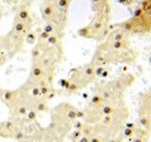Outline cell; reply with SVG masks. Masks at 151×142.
Masks as SVG:
<instances>
[{
    "label": "cell",
    "instance_id": "1",
    "mask_svg": "<svg viewBox=\"0 0 151 142\" xmlns=\"http://www.w3.org/2000/svg\"><path fill=\"white\" fill-rule=\"evenodd\" d=\"M128 33L146 34L151 32V0H141L132 18L118 24Z\"/></svg>",
    "mask_w": 151,
    "mask_h": 142
},
{
    "label": "cell",
    "instance_id": "2",
    "mask_svg": "<svg viewBox=\"0 0 151 142\" xmlns=\"http://www.w3.org/2000/svg\"><path fill=\"white\" fill-rule=\"evenodd\" d=\"M40 15L45 23L54 24L64 31L69 18V9H63L55 1H44L40 5Z\"/></svg>",
    "mask_w": 151,
    "mask_h": 142
},
{
    "label": "cell",
    "instance_id": "3",
    "mask_svg": "<svg viewBox=\"0 0 151 142\" xmlns=\"http://www.w3.org/2000/svg\"><path fill=\"white\" fill-rule=\"evenodd\" d=\"M110 30H111L110 21L101 19V18L94 16L93 19L87 25L83 26L78 30V34L83 38L94 40L99 43H101L106 40Z\"/></svg>",
    "mask_w": 151,
    "mask_h": 142
},
{
    "label": "cell",
    "instance_id": "4",
    "mask_svg": "<svg viewBox=\"0 0 151 142\" xmlns=\"http://www.w3.org/2000/svg\"><path fill=\"white\" fill-rule=\"evenodd\" d=\"M96 78L94 72V65L92 63H88L83 67L73 69L70 72V76L67 80L70 84H73L79 88V90L84 88L94 81Z\"/></svg>",
    "mask_w": 151,
    "mask_h": 142
},
{
    "label": "cell",
    "instance_id": "5",
    "mask_svg": "<svg viewBox=\"0 0 151 142\" xmlns=\"http://www.w3.org/2000/svg\"><path fill=\"white\" fill-rule=\"evenodd\" d=\"M94 16L104 20H111L112 7L109 0H90Z\"/></svg>",
    "mask_w": 151,
    "mask_h": 142
},
{
    "label": "cell",
    "instance_id": "6",
    "mask_svg": "<svg viewBox=\"0 0 151 142\" xmlns=\"http://www.w3.org/2000/svg\"><path fill=\"white\" fill-rule=\"evenodd\" d=\"M139 123L142 128L146 129L147 131H149L151 127V117L150 116H140L139 119Z\"/></svg>",
    "mask_w": 151,
    "mask_h": 142
},
{
    "label": "cell",
    "instance_id": "7",
    "mask_svg": "<svg viewBox=\"0 0 151 142\" xmlns=\"http://www.w3.org/2000/svg\"><path fill=\"white\" fill-rule=\"evenodd\" d=\"M17 96H18V92L12 91V90H5L2 94L3 100L6 101V102H13V101H15L17 99Z\"/></svg>",
    "mask_w": 151,
    "mask_h": 142
},
{
    "label": "cell",
    "instance_id": "8",
    "mask_svg": "<svg viewBox=\"0 0 151 142\" xmlns=\"http://www.w3.org/2000/svg\"><path fill=\"white\" fill-rule=\"evenodd\" d=\"M40 99H38V100L36 101L35 110L38 111V112H45V111H48V104H47L45 101L40 100Z\"/></svg>",
    "mask_w": 151,
    "mask_h": 142
},
{
    "label": "cell",
    "instance_id": "9",
    "mask_svg": "<svg viewBox=\"0 0 151 142\" xmlns=\"http://www.w3.org/2000/svg\"><path fill=\"white\" fill-rule=\"evenodd\" d=\"M25 41H26V43H27V44H30V45L35 44L36 41H37V34H35L33 31H31V30H30V31L26 34Z\"/></svg>",
    "mask_w": 151,
    "mask_h": 142
},
{
    "label": "cell",
    "instance_id": "10",
    "mask_svg": "<svg viewBox=\"0 0 151 142\" xmlns=\"http://www.w3.org/2000/svg\"><path fill=\"white\" fill-rule=\"evenodd\" d=\"M113 123V116L112 115H105V116L101 117V125L108 127V125H111Z\"/></svg>",
    "mask_w": 151,
    "mask_h": 142
},
{
    "label": "cell",
    "instance_id": "11",
    "mask_svg": "<svg viewBox=\"0 0 151 142\" xmlns=\"http://www.w3.org/2000/svg\"><path fill=\"white\" fill-rule=\"evenodd\" d=\"M26 115H27V118L29 120H35L36 117H37V111L34 110V109H31V110L28 111Z\"/></svg>",
    "mask_w": 151,
    "mask_h": 142
},
{
    "label": "cell",
    "instance_id": "12",
    "mask_svg": "<svg viewBox=\"0 0 151 142\" xmlns=\"http://www.w3.org/2000/svg\"><path fill=\"white\" fill-rule=\"evenodd\" d=\"M83 136V133L82 131H78V130H76V131L73 132V134H71V139H73V141H76V140H79L81 137Z\"/></svg>",
    "mask_w": 151,
    "mask_h": 142
},
{
    "label": "cell",
    "instance_id": "13",
    "mask_svg": "<svg viewBox=\"0 0 151 142\" xmlns=\"http://www.w3.org/2000/svg\"><path fill=\"white\" fill-rule=\"evenodd\" d=\"M116 1L124 7H130V5H134L136 2V0H116Z\"/></svg>",
    "mask_w": 151,
    "mask_h": 142
},
{
    "label": "cell",
    "instance_id": "14",
    "mask_svg": "<svg viewBox=\"0 0 151 142\" xmlns=\"http://www.w3.org/2000/svg\"><path fill=\"white\" fill-rule=\"evenodd\" d=\"M123 134H124V136H125V137H127V138H132V136H134V134H136V131H134V129H129V128H125V130H124Z\"/></svg>",
    "mask_w": 151,
    "mask_h": 142
},
{
    "label": "cell",
    "instance_id": "15",
    "mask_svg": "<svg viewBox=\"0 0 151 142\" xmlns=\"http://www.w3.org/2000/svg\"><path fill=\"white\" fill-rule=\"evenodd\" d=\"M73 127H75L76 130H78V131H82V130L84 129L85 125L82 122V121L78 120V121H75V122H73Z\"/></svg>",
    "mask_w": 151,
    "mask_h": 142
},
{
    "label": "cell",
    "instance_id": "16",
    "mask_svg": "<svg viewBox=\"0 0 151 142\" xmlns=\"http://www.w3.org/2000/svg\"><path fill=\"white\" fill-rule=\"evenodd\" d=\"M32 2H33V0H18V4L19 5H24V7H29Z\"/></svg>",
    "mask_w": 151,
    "mask_h": 142
},
{
    "label": "cell",
    "instance_id": "17",
    "mask_svg": "<svg viewBox=\"0 0 151 142\" xmlns=\"http://www.w3.org/2000/svg\"><path fill=\"white\" fill-rule=\"evenodd\" d=\"M90 142H101V137H99V136H92V137H90Z\"/></svg>",
    "mask_w": 151,
    "mask_h": 142
},
{
    "label": "cell",
    "instance_id": "18",
    "mask_svg": "<svg viewBox=\"0 0 151 142\" xmlns=\"http://www.w3.org/2000/svg\"><path fill=\"white\" fill-rule=\"evenodd\" d=\"M79 142H90V137H87V136L83 135L82 137L79 139Z\"/></svg>",
    "mask_w": 151,
    "mask_h": 142
},
{
    "label": "cell",
    "instance_id": "19",
    "mask_svg": "<svg viewBox=\"0 0 151 142\" xmlns=\"http://www.w3.org/2000/svg\"><path fill=\"white\" fill-rule=\"evenodd\" d=\"M23 137H24V135H23V133H22V132H17L15 138L17 140H21V139H23Z\"/></svg>",
    "mask_w": 151,
    "mask_h": 142
},
{
    "label": "cell",
    "instance_id": "20",
    "mask_svg": "<svg viewBox=\"0 0 151 142\" xmlns=\"http://www.w3.org/2000/svg\"><path fill=\"white\" fill-rule=\"evenodd\" d=\"M1 1H4L5 3H9V4H18V0H1Z\"/></svg>",
    "mask_w": 151,
    "mask_h": 142
},
{
    "label": "cell",
    "instance_id": "21",
    "mask_svg": "<svg viewBox=\"0 0 151 142\" xmlns=\"http://www.w3.org/2000/svg\"><path fill=\"white\" fill-rule=\"evenodd\" d=\"M125 127L126 128H129V129H136V125H134V122H126V125H125Z\"/></svg>",
    "mask_w": 151,
    "mask_h": 142
},
{
    "label": "cell",
    "instance_id": "22",
    "mask_svg": "<svg viewBox=\"0 0 151 142\" xmlns=\"http://www.w3.org/2000/svg\"><path fill=\"white\" fill-rule=\"evenodd\" d=\"M132 142H145V139H143V138L136 136V138H134V139L132 140Z\"/></svg>",
    "mask_w": 151,
    "mask_h": 142
},
{
    "label": "cell",
    "instance_id": "23",
    "mask_svg": "<svg viewBox=\"0 0 151 142\" xmlns=\"http://www.w3.org/2000/svg\"><path fill=\"white\" fill-rule=\"evenodd\" d=\"M5 127H6V129H11V128L13 127V123H12L11 121H9V122L5 123Z\"/></svg>",
    "mask_w": 151,
    "mask_h": 142
},
{
    "label": "cell",
    "instance_id": "24",
    "mask_svg": "<svg viewBox=\"0 0 151 142\" xmlns=\"http://www.w3.org/2000/svg\"><path fill=\"white\" fill-rule=\"evenodd\" d=\"M3 61H4V56H3V55H0V65L2 64Z\"/></svg>",
    "mask_w": 151,
    "mask_h": 142
},
{
    "label": "cell",
    "instance_id": "25",
    "mask_svg": "<svg viewBox=\"0 0 151 142\" xmlns=\"http://www.w3.org/2000/svg\"><path fill=\"white\" fill-rule=\"evenodd\" d=\"M108 142H117V140L114 139V138H111V139L108 140Z\"/></svg>",
    "mask_w": 151,
    "mask_h": 142
},
{
    "label": "cell",
    "instance_id": "26",
    "mask_svg": "<svg viewBox=\"0 0 151 142\" xmlns=\"http://www.w3.org/2000/svg\"><path fill=\"white\" fill-rule=\"evenodd\" d=\"M2 44V40H1V38H0V45Z\"/></svg>",
    "mask_w": 151,
    "mask_h": 142
},
{
    "label": "cell",
    "instance_id": "27",
    "mask_svg": "<svg viewBox=\"0 0 151 142\" xmlns=\"http://www.w3.org/2000/svg\"><path fill=\"white\" fill-rule=\"evenodd\" d=\"M148 91H149V92H150V93H151V88H150V89L148 90Z\"/></svg>",
    "mask_w": 151,
    "mask_h": 142
},
{
    "label": "cell",
    "instance_id": "28",
    "mask_svg": "<svg viewBox=\"0 0 151 142\" xmlns=\"http://www.w3.org/2000/svg\"><path fill=\"white\" fill-rule=\"evenodd\" d=\"M150 63H151V56H150Z\"/></svg>",
    "mask_w": 151,
    "mask_h": 142
},
{
    "label": "cell",
    "instance_id": "29",
    "mask_svg": "<svg viewBox=\"0 0 151 142\" xmlns=\"http://www.w3.org/2000/svg\"><path fill=\"white\" fill-rule=\"evenodd\" d=\"M0 1H1V0H0Z\"/></svg>",
    "mask_w": 151,
    "mask_h": 142
},
{
    "label": "cell",
    "instance_id": "30",
    "mask_svg": "<svg viewBox=\"0 0 151 142\" xmlns=\"http://www.w3.org/2000/svg\"></svg>",
    "mask_w": 151,
    "mask_h": 142
}]
</instances>
